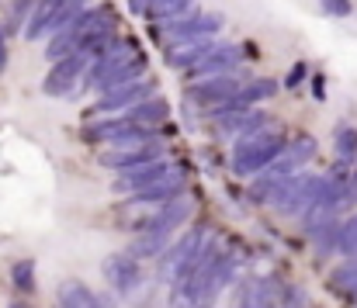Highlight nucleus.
Segmentation results:
<instances>
[{"label": "nucleus", "mask_w": 357, "mask_h": 308, "mask_svg": "<svg viewBox=\"0 0 357 308\" xmlns=\"http://www.w3.org/2000/svg\"><path fill=\"white\" fill-rule=\"evenodd\" d=\"M243 80H246V73H239L236 77V70H229V73H215V77L195 80L191 91H188V98L195 101V107H202V111H215V107H222V104H229L233 98H236V91L243 87Z\"/></svg>", "instance_id": "nucleus-8"}, {"label": "nucleus", "mask_w": 357, "mask_h": 308, "mask_svg": "<svg viewBox=\"0 0 357 308\" xmlns=\"http://www.w3.org/2000/svg\"><path fill=\"white\" fill-rule=\"evenodd\" d=\"M316 149H319V146H316V139H312V135H305V132H298L291 142H284V153H288L298 167H305L309 160H316Z\"/></svg>", "instance_id": "nucleus-21"}, {"label": "nucleus", "mask_w": 357, "mask_h": 308, "mask_svg": "<svg viewBox=\"0 0 357 308\" xmlns=\"http://www.w3.org/2000/svg\"><path fill=\"white\" fill-rule=\"evenodd\" d=\"M284 135L278 132V128H257V132H246V135H239L236 149H233V170H236L239 177H250V174H260L281 149H284Z\"/></svg>", "instance_id": "nucleus-2"}, {"label": "nucleus", "mask_w": 357, "mask_h": 308, "mask_svg": "<svg viewBox=\"0 0 357 308\" xmlns=\"http://www.w3.org/2000/svg\"><path fill=\"white\" fill-rule=\"evenodd\" d=\"M337 249L344 256H357V215L337 229Z\"/></svg>", "instance_id": "nucleus-22"}, {"label": "nucleus", "mask_w": 357, "mask_h": 308, "mask_svg": "<svg viewBox=\"0 0 357 308\" xmlns=\"http://www.w3.org/2000/svg\"><path fill=\"white\" fill-rule=\"evenodd\" d=\"M105 277L112 281V288L119 295H135V288L142 284V270H139V260L132 253H115L105 260Z\"/></svg>", "instance_id": "nucleus-11"}, {"label": "nucleus", "mask_w": 357, "mask_h": 308, "mask_svg": "<svg viewBox=\"0 0 357 308\" xmlns=\"http://www.w3.org/2000/svg\"><path fill=\"white\" fill-rule=\"evenodd\" d=\"M219 42L212 38V35H205V38H181V42H170L167 45V63L174 66V70H191L205 52H212Z\"/></svg>", "instance_id": "nucleus-13"}, {"label": "nucleus", "mask_w": 357, "mask_h": 308, "mask_svg": "<svg viewBox=\"0 0 357 308\" xmlns=\"http://www.w3.org/2000/svg\"><path fill=\"white\" fill-rule=\"evenodd\" d=\"M31 3H35V0H14V10H10V21H14V28L28 21V14H31Z\"/></svg>", "instance_id": "nucleus-26"}, {"label": "nucleus", "mask_w": 357, "mask_h": 308, "mask_svg": "<svg viewBox=\"0 0 357 308\" xmlns=\"http://www.w3.org/2000/svg\"><path fill=\"white\" fill-rule=\"evenodd\" d=\"M121 118H128V121L139 125V128H156V125H163V121L170 118V104L163 101L160 94H153V98L139 101L135 107H128Z\"/></svg>", "instance_id": "nucleus-15"}, {"label": "nucleus", "mask_w": 357, "mask_h": 308, "mask_svg": "<svg viewBox=\"0 0 357 308\" xmlns=\"http://www.w3.org/2000/svg\"><path fill=\"white\" fill-rule=\"evenodd\" d=\"M305 73H309V66H305V63H295V66L288 70V77H284V87H291V91H295V87L305 80Z\"/></svg>", "instance_id": "nucleus-27"}, {"label": "nucleus", "mask_w": 357, "mask_h": 308, "mask_svg": "<svg viewBox=\"0 0 357 308\" xmlns=\"http://www.w3.org/2000/svg\"><path fill=\"white\" fill-rule=\"evenodd\" d=\"M312 94H316V98H326V84H323L319 77H316V84H312Z\"/></svg>", "instance_id": "nucleus-29"}, {"label": "nucleus", "mask_w": 357, "mask_h": 308, "mask_svg": "<svg viewBox=\"0 0 357 308\" xmlns=\"http://www.w3.org/2000/svg\"><path fill=\"white\" fill-rule=\"evenodd\" d=\"M87 59H91V56H84V52H70V56L52 59V70H49V77L42 80V91H45L49 98H66V94H73L77 80L87 73Z\"/></svg>", "instance_id": "nucleus-9"}, {"label": "nucleus", "mask_w": 357, "mask_h": 308, "mask_svg": "<svg viewBox=\"0 0 357 308\" xmlns=\"http://www.w3.org/2000/svg\"><path fill=\"white\" fill-rule=\"evenodd\" d=\"M236 63H239V45L219 42L212 52H205V56L188 70V77H191V80H205V77H215V73H229V70H236Z\"/></svg>", "instance_id": "nucleus-12"}, {"label": "nucleus", "mask_w": 357, "mask_h": 308, "mask_svg": "<svg viewBox=\"0 0 357 308\" xmlns=\"http://www.w3.org/2000/svg\"><path fill=\"white\" fill-rule=\"evenodd\" d=\"M94 308H115L112 295H94Z\"/></svg>", "instance_id": "nucleus-28"}, {"label": "nucleus", "mask_w": 357, "mask_h": 308, "mask_svg": "<svg viewBox=\"0 0 357 308\" xmlns=\"http://www.w3.org/2000/svg\"><path fill=\"white\" fill-rule=\"evenodd\" d=\"M188 218V201H177V198H170L167 208L160 211V218L149 225V229H142V236L132 242V256L139 260V256H156V253H163L167 249V242L174 239V232L181 229V222Z\"/></svg>", "instance_id": "nucleus-5"}, {"label": "nucleus", "mask_w": 357, "mask_h": 308, "mask_svg": "<svg viewBox=\"0 0 357 308\" xmlns=\"http://www.w3.org/2000/svg\"><path fill=\"white\" fill-rule=\"evenodd\" d=\"M146 77V56L139 52V45L132 38H108V45L98 52V59L87 70V87L94 91H108L128 80Z\"/></svg>", "instance_id": "nucleus-1"}, {"label": "nucleus", "mask_w": 357, "mask_h": 308, "mask_svg": "<svg viewBox=\"0 0 357 308\" xmlns=\"http://www.w3.org/2000/svg\"><path fill=\"white\" fill-rule=\"evenodd\" d=\"M191 7H195V0H149V3L142 7V14H146L153 24H160V21H170V17L188 14Z\"/></svg>", "instance_id": "nucleus-17"}, {"label": "nucleus", "mask_w": 357, "mask_h": 308, "mask_svg": "<svg viewBox=\"0 0 357 308\" xmlns=\"http://www.w3.org/2000/svg\"><path fill=\"white\" fill-rule=\"evenodd\" d=\"M156 156V135L153 128H132V132H121L105 139V149L98 153V163L101 167H112V170H125V167H135L142 160H153Z\"/></svg>", "instance_id": "nucleus-3"}, {"label": "nucleus", "mask_w": 357, "mask_h": 308, "mask_svg": "<svg viewBox=\"0 0 357 308\" xmlns=\"http://www.w3.org/2000/svg\"><path fill=\"white\" fill-rule=\"evenodd\" d=\"M319 3H323V10L330 17H351L354 14V3L351 0H319Z\"/></svg>", "instance_id": "nucleus-25"}, {"label": "nucleus", "mask_w": 357, "mask_h": 308, "mask_svg": "<svg viewBox=\"0 0 357 308\" xmlns=\"http://www.w3.org/2000/svg\"><path fill=\"white\" fill-rule=\"evenodd\" d=\"M351 167H354V174H357V156H354V160H351Z\"/></svg>", "instance_id": "nucleus-30"}, {"label": "nucleus", "mask_w": 357, "mask_h": 308, "mask_svg": "<svg viewBox=\"0 0 357 308\" xmlns=\"http://www.w3.org/2000/svg\"><path fill=\"white\" fill-rule=\"evenodd\" d=\"M153 94H156V84H153L149 77H139V80H128V84H119V87L101 91L94 111H105V114H112V111H128V107H135L139 101H146V98H153Z\"/></svg>", "instance_id": "nucleus-10"}, {"label": "nucleus", "mask_w": 357, "mask_h": 308, "mask_svg": "<svg viewBox=\"0 0 357 308\" xmlns=\"http://www.w3.org/2000/svg\"><path fill=\"white\" fill-rule=\"evenodd\" d=\"M219 28H222V14H212V10H188L181 17L149 24V31L156 38H163L167 45L170 42H181V38H205V35H215Z\"/></svg>", "instance_id": "nucleus-6"}, {"label": "nucleus", "mask_w": 357, "mask_h": 308, "mask_svg": "<svg viewBox=\"0 0 357 308\" xmlns=\"http://www.w3.org/2000/svg\"><path fill=\"white\" fill-rule=\"evenodd\" d=\"M239 308H274V295L264 281H250L239 288Z\"/></svg>", "instance_id": "nucleus-19"}, {"label": "nucleus", "mask_w": 357, "mask_h": 308, "mask_svg": "<svg viewBox=\"0 0 357 308\" xmlns=\"http://www.w3.org/2000/svg\"><path fill=\"white\" fill-rule=\"evenodd\" d=\"M278 91V84L274 80H267V77H260V80H243V87L236 91V98H233V104H257V101H267L271 94Z\"/></svg>", "instance_id": "nucleus-18"}, {"label": "nucleus", "mask_w": 357, "mask_h": 308, "mask_svg": "<svg viewBox=\"0 0 357 308\" xmlns=\"http://www.w3.org/2000/svg\"><path fill=\"white\" fill-rule=\"evenodd\" d=\"M167 208V201H160V198H146V194H132L128 198V205L121 208V225H128V229H149L156 218H160V211Z\"/></svg>", "instance_id": "nucleus-14"}, {"label": "nucleus", "mask_w": 357, "mask_h": 308, "mask_svg": "<svg viewBox=\"0 0 357 308\" xmlns=\"http://www.w3.org/2000/svg\"><path fill=\"white\" fill-rule=\"evenodd\" d=\"M87 0H35L31 14L24 21V38H42L45 31H56L59 24H66L77 10H84Z\"/></svg>", "instance_id": "nucleus-7"}, {"label": "nucleus", "mask_w": 357, "mask_h": 308, "mask_svg": "<svg viewBox=\"0 0 357 308\" xmlns=\"http://www.w3.org/2000/svg\"><path fill=\"white\" fill-rule=\"evenodd\" d=\"M333 146H337V156L351 163V160H354V156H357V128H347V125H344V128L337 132V139H333Z\"/></svg>", "instance_id": "nucleus-23"}, {"label": "nucleus", "mask_w": 357, "mask_h": 308, "mask_svg": "<svg viewBox=\"0 0 357 308\" xmlns=\"http://www.w3.org/2000/svg\"><path fill=\"white\" fill-rule=\"evenodd\" d=\"M10 281H14V288L17 291H31L35 288V263L31 260H21V263H14V270H10Z\"/></svg>", "instance_id": "nucleus-24"}, {"label": "nucleus", "mask_w": 357, "mask_h": 308, "mask_svg": "<svg viewBox=\"0 0 357 308\" xmlns=\"http://www.w3.org/2000/svg\"><path fill=\"white\" fill-rule=\"evenodd\" d=\"M330 284H333V291H337V295L354 298V295H357V256H351L344 267H337V270H333Z\"/></svg>", "instance_id": "nucleus-20"}, {"label": "nucleus", "mask_w": 357, "mask_h": 308, "mask_svg": "<svg viewBox=\"0 0 357 308\" xmlns=\"http://www.w3.org/2000/svg\"><path fill=\"white\" fill-rule=\"evenodd\" d=\"M56 305L59 308H94V291L84 284V281H73L66 277L56 291Z\"/></svg>", "instance_id": "nucleus-16"}, {"label": "nucleus", "mask_w": 357, "mask_h": 308, "mask_svg": "<svg viewBox=\"0 0 357 308\" xmlns=\"http://www.w3.org/2000/svg\"><path fill=\"white\" fill-rule=\"evenodd\" d=\"M56 308H59V305H56Z\"/></svg>", "instance_id": "nucleus-31"}, {"label": "nucleus", "mask_w": 357, "mask_h": 308, "mask_svg": "<svg viewBox=\"0 0 357 308\" xmlns=\"http://www.w3.org/2000/svg\"><path fill=\"white\" fill-rule=\"evenodd\" d=\"M205 242H208V225H195V229H188L184 236H174V239L167 242V249H163L160 277H163V281H174V277L188 274V270L195 267L198 253L205 249Z\"/></svg>", "instance_id": "nucleus-4"}]
</instances>
